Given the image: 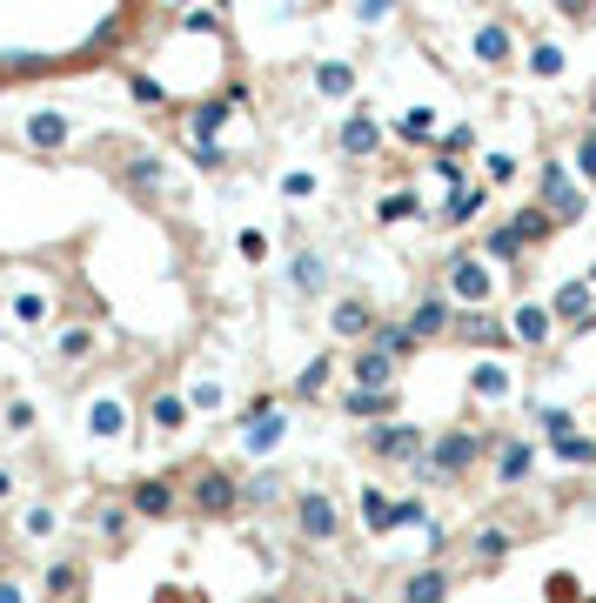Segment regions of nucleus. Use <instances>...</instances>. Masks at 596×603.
Masks as SVG:
<instances>
[{
    "label": "nucleus",
    "instance_id": "f257e3e1",
    "mask_svg": "<svg viewBox=\"0 0 596 603\" xmlns=\"http://www.w3.org/2000/svg\"><path fill=\"white\" fill-rule=\"evenodd\" d=\"M489 449H496V436H483V429H442V436H429V456L416 469H429V476H469Z\"/></svg>",
    "mask_w": 596,
    "mask_h": 603
},
{
    "label": "nucleus",
    "instance_id": "f03ea898",
    "mask_svg": "<svg viewBox=\"0 0 596 603\" xmlns=\"http://www.w3.org/2000/svg\"><path fill=\"white\" fill-rule=\"evenodd\" d=\"M188 510L208 516V523H228V516L242 510V483H235L221 463H201L195 476H188Z\"/></svg>",
    "mask_w": 596,
    "mask_h": 603
},
{
    "label": "nucleus",
    "instance_id": "7ed1b4c3",
    "mask_svg": "<svg viewBox=\"0 0 596 603\" xmlns=\"http://www.w3.org/2000/svg\"><path fill=\"white\" fill-rule=\"evenodd\" d=\"M442 295H449V302H463V315L469 309H489V295H496V268H489L483 255H456V262L442 268Z\"/></svg>",
    "mask_w": 596,
    "mask_h": 603
},
{
    "label": "nucleus",
    "instance_id": "20e7f679",
    "mask_svg": "<svg viewBox=\"0 0 596 603\" xmlns=\"http://www.w3.org/2000/svg\"><path fill=\"white\" fill-rule=\"evenodd\" d=\"M362 449L376 463H422L429 456V436L416 423H376V429H362Z\"/></svg>",
    "mask_w": 596,
    "mask_h": 603
},
{
    "label": "nucleus",
    "instance_id": "39448f33",
    "mask_svg": "<svg viewBox=\"0 0 596 603\" xmlns=\"http://www.w3.org/2000/svg\"><path fill=\"white\" fill-rule=\"evenodd\" d=\"M288 436V416H282V402L275 396H255L248 402V416H242V449L248 456H275V443Z\"/></svg>",
    "mask_w": 596,
    "mask_h": 603
},
{
    "label": "nucleus",
    "instance_id": "423d86ee",
    "mask_svg": "<svg viewBox=\"0 0 596 603\" xmlns=\"http://www.w3.org/2000/svg\"><path fill=\"white\" fill-rule=\"evenodd\" d=\"M536 208H543V215H550V222L563 228V222H576V215H583L590 201H583V195L570 188V168H563V161H550V168L536 175Z\"/></svg>",
    "mask_w": 596,
    "mask_h": 603
},
{
    "label": "nucleus",
    "instance_id": "0eeeda50",
    "mask_svg": "<svg viewBox=\"0 0 596 603\" xmlns=\"http://www.w3.org/2000/svg\"><path fill=\"white\" fill-rule=\"evenodd\" d=\"M295 530H302V543H335L342 536V510H335L329 490H302L295 496Z\"/></svg>",
    "mask_w": 596,
    "mask_h": 603
},
{
    "label": "nucleus",
    "instance_id": "6e6552de",
    "mask_svg": "<svg viewBox=\"0 0 596 603\" xmlns=\"http://www.w3.org/2000/svg\"><path fill=\"white\" fill-rule=\"evenodd\" d=\"M128 510L141 516V523H168V516L181 510L175 476H141V483H128Z\"/></svg>",
    "mask_w": 596,
    "mask_h": 603
},
{
    "label": "nucleus",
    "instance_id": "1a4fd4ad",
    "mask_svg": "<svg viewBox=\"0 0 596 603\" xmlns=\"http://www.w3.org/2000/svg\"><path fill=\"white\" fill-rule=\"evenodd\" d=\"M335 148L349 161H369L382 148V121H376V108H349L342 114V128H335Z\"/></svg>",
    "mask_w": 596,
    "mask_h": 603
},
{
    "label": "nucleus",
    "instance_id": "9d476101",
    "mask_svg": "<svg viewBox=\"0 0 596 603\" xmlns=\"http://www.w3.org/2000/svg\"><path fill=\"white\" fill-rule=\"evenodd\" d=\"M456 329V302H449V295H422L416 309H409V335H416V342H436V335H449Z\"/></svg>",
    "mask_w": 596,
    "mask_h": 603
},
{
    "label": "nucleus",
    "instance_id": "9b49d317",
    "mask_svg": "<svg viewBox=\"0 0 596 603\" xmlns=\"http://www.w3.org/2000/svg\"><path fill=\"white\" fill-rule=\"evenodd\" d=\"M509 335H516L523 349H550V335H556V315H550V302H523V309L509 315Z\"/></svg>",
    "mask_w": 596,
    "mask_h": 603
},
{
    "label": "nucleus",
    "instance_id": "f8f14e48",
    "mask_svg": "<svg viewBox=\"0 0 596 603\" xmlns=\"http://www.w3.org/2000/svg\"><path fill=\"white\" fill-rule=\"evenodd\" d=\"M329 329L342 335V342H369V335H376V309H369L362 295H342L329 309Z\"/></svg>",
    "mask_w": 596,
    "mask_h": 603
},
{
    "label": "nucleus",
    "instance_id": "ddd939ff",
    "mask_svg": "<svg viewBox=\"0 0 596 603\" xmlns=\"http://www.w3.org/2000/svg\"><path fill=\"white\" fill-rule=\"evenodd\" d=\"M550 315L556 322H570V329H596V302H590V282H563V289H556V302H550Z\"/></svg>",
    "mask_w": 596,
    "mask_h": 603
},
{
    "label": "nucleus",
    "instance_id": "4468645a",
    "mask_svg": "<svg viewBox=\"0 0 596 603\" xmlns=\"http://www.w3.org/2000/svg\"><path fill=\"white\" fill-rule=\"evenodd\" d=\"M530 469H536V443H530V436H509V443H496V483H503V490H516Z\"/></svg>",
    "mask_w": 596,
    "mask_h": 603
},
{
    "label": "nucleus",
    "instance_id": "2eb2a0df",
    "mask_svg": "<svg viewBox=\"0 0 596 603\" xmlns=\"http://www.w3.org/2000/svg\"><path fill=\"white\" fill-rule=\"evenodd\" d=\"M449 570H442V563H422V570H409V577H402V603H449Z\"/></svg>",
    "mask_w": 596,
    "mask_h": 603
},
{
    "label": "nucleus",
    "instance_id": "dca6fc26",
    "mask_svg": "<svg viewBox=\"0 0 596 603\" xmlns=\"http://www.w3.org/2000/svg\"><path fill=\"white\" fill-rule=\"evenodd\" d=\"M349 376H355V389H376V396H382V389H389V376H396V362L382 356L376 342H362V349H355V362H349Z\"/></svg>",
    "mask_w": 596,
    "mask_h": 603
},
{
    "label": "nucleus",
    "instance_id": "f3484780",
    "mask_svg": "<svg viewBox=\"0 0 596 603\" xmlns=\"http://www.w3.org/2000/svg\"><path fill=\"white\" fill-rule=\"evenodd\" d=\"M88 429L101 436V443H121V436H128V402L94 396V402H88Z\"/></svg>",
    "mask_w": 596,
    "mask_h": 603
},
{
    "label": "nucleus",
    "instance_id": "a211bd4d",
    "mask_svg": "<svg viewBox=\"0 0 596 603\" xmlns=\"http://www.w3.org/2000/svg\"><path fill=\"white\" fill-rule=\"evenodd\" d=\"M469 47H476V61H483V67H509V54H516V41H509V21H483Z\"/></svg>",
    "mask_w": 596,
    "mask_h": 603
},
{
    "label": "nucleus",
    "instance_id": "6ab92c4d",
    "mask_svg": "<svg viewBox=\"0 0 596 603\" xmlns=\"http://www.w3.org/2000/svg\"><path fill=\"white\" fill-rule=\"evenodd\" d=\"M188 416H195V409H188V396H175V389H155V402H148V423H155L161 436H181V429H188Z\"/></svg>",
    "mask_w": 596,
    "mask_h": 603
},
{
    "label": "nucleus",
    "instance_id": "aec40b11",
    "mask_svg": "<svg viewBox=\"0 0 596 603\" xmlns=\"http://www.w3.org/2000/svg\"><path fill=\"white\" fill-rule=\"evenodd\" d=\"M449 335H463V342H483V349H503V342H509V329H503V322H496L489 309L456 315V329H449Z\"/></svg>",
    "mask_w": 596,
    "mask_h": 603
},
{
    "label": "nucleus",
    "instance_id": "412c9836",
    "mask_svg": "<svg viewBox=\"0 0 596 603\" xmlns=\"http://www.w3.org/2000/svg\"><path fill=\"white\" fill-rule=\"evenodd\" d=\"M342 409H349V416H369V429L376 423H396V389H349V396H342Z\"/></svg>",
    "mask_w": 596,
    "mask_h": 603
},
{
    "label": "nucleus",
    "instance_id": "4be33fe9",
    "mask_svg": "<svg viewBox=\"0 0 596 603\" xmlns=\"http://www.w3.org/2000/svg\"><path fill=\"white\" fill-rule=\"evenodd\" d=\"M94 530H101V543H108V550H128L134 510H128V503H101V510H94Z\"/></svg>",
    "mask_w": 596,
    "mask_h": 603
},
{
    "label": "nucleus",
    "instance_id": "5701e85b",
    "mask_svg": "<svg viewBox=\"0 0 596 603\" xmlns=\"http://www.w3.org/2000/svg\"><path fill=\"white\" fill-rule=\"evenodd\" d=\"M288 282H295V295H315L322 282H329V262H322L315 248H295V262H288Z\"/></svg>",
    "mask_w": 596,
    "mask_h": 603
},
{
    "label": "nucleus",
    "instance_id": "b1692460",
    "mask_svg": "<svg viewBox=\"0 0 596 603\" xmlns=\"http://www.w3.org/2000/svg\"><path fill=\"white\" fill-rule=\"evenodd\" d=\"M67 134H74V121H67V114H34V121H27V141H34V148H47V155H54V148H67Z\"/></svg>",
    "mask_w": 596,
    "mask_h": 603
},
{
    "label": "nucleus",
    "instance_id": "393cba45",
    "mask_svg": "<svg viewBox=\"0 0 596 603\" xmlns=\"http://www.w3.org/2000/svg\"><path fill=\"white\" fill-rule=\"evenodd\" d=\"M369 342H376V349H382L389 362H409V356L422 349L416 335H409V322H376V335H369Z\"/></svg>",
    "mask_w": 596,
    "mask_h": 603
},
{
    "label": "nucleus",
    "instance_id": "a878e982",
    "mask_svg": "<svg viewBox=\"0 0 596 603\" xmlns=\"http://www.w3.org/2000/svg\"><path fill=\"white\" fill-rule=\"evenodd\" d=\"M74 590H81V563H74V557L47 563V577H41V597H54V603H74Z\"/></svg>",
    "mask_w": 596,
    "mask_h": 603
},
{
    "label": "nucleus",
    "instance_id": "bb28decb",
    "mask_svg": "<svg viewBox=\"0 0 596 603\" xmlns=\"http://www.w3.org/2000/svg\"><path fill=\"white\" fill-rule=\"evenodd\" d=\"M523 248H530V242H523V235H516V228L503 222V228H489V235H483V248H476V255H483V262L496 268V262H516Z\"/></svg>",
    "mask_w": 596,
    "mask_h": 603
},
{
    "label": "nucleus",
    "instance_id": "cd10ccee",
    "mask_svg": "<svg viewBox=\"0 0 596 603\" xmlns=\"http://www.w3.org/2000/svg\"><path fill=\"white\" fill-rule=\"evenodd\" d=\"M516 550V536L503 530V523H489V530H476V570H496V563Z\"/></svg>",
    "mask_w": 596,
    "mask_h": 603
},
{
    "label": "nucleus",
    "instance_id": "c85d7f7f",
    "mask_svg": "<svg viewBox=\"0 0 596 603\" xmlns=\"http://www.w3.org/2000/svg\"><path fill=\"white\" fill-rule=\"evenodd\" d=\"M315 94L349 101V94H355V67H349V61H322V67H315Z\"/></svg>",
    "mask_w": 596,
    "mask_h": 603
},
{
    "label": "nucleus",
    "instance_id": "c756f323",
    "mask_svg": "<svg viewBox=\"0 0 596 603\" xmlns=\"http://www.w3.org/2000/svg\"><path fill=\"white\" fill-rule=\"evenodd\" d=\"M221 121H228V101H201V108L188 114V134H195V148H215Z\"/></svg>",
    "mask_w": 596,
    "mask_h": 603
},
{
    "label": "nucleus",
    "instance_id": "7c9ffc66",
    "mask_svg": "<svg viewBox=\"0 0 596 603\" xmlns=\"http://www.w3.org/2000/svg\"><path fill=\"white\" fill-rule=\"evenodd\" d=\"M469 389H476L483 402H503V396H509V369H503V362H476V376H469Z\"/></svg>",
    "mask_w": 596,
    "mask_h": 603
},
{
    "label": "nucleus",
    "instance_id": "2f4dec72",
    "mask_svg": "<svg viewBox=\"0 0 596 603\" xmlns=\"http://www.w3.org/2000/svg\"><path fill=\"white\" fill-rule=\"evenodd\" d=\"M550 456L556 463H596V436H550Z\"/></svg>",
    "mask_w": 596,
    "mask_h": 603
},
{
    "label": "nucleus",
    "instance_id": "473e14b6",
    "mask_svg": "<svg viewBox=\"0 0 596 603\" xmlns=\"http://www.w3.org/2000/svg\"><path fill=\"white\" fill-rule=\"evenodd\" d=\"M483 201H489V188H483V181H476V188H463V195H456V201H449V208H442V228H463L469 215L483 208Z\"/></svg>",
    "mask_w": 596,
    "mask_h": 603
},
{
    "label": "nucleus",
    "instance_id": "72a5a7b5",
    "mask_svg": "<svg viewBox=\"0 0 596 603\" xmlns=\"http://www.w3.org/2000/svg\"><path fill=\"white\" fill-rule=\"evenodd\" d=\"M362 523H369V530H396V503H389V496L382 490H362Z\"/></svg>",
    "mask_w": 596,
    "mask_h": 603
},
{
    "label": "nucleus",
    "instance_id": "f704fd0d",
    "mask_svg": "<svg viewBox=\"0 0 596 603\" xmlns=\"http://www.w3.org/2000/svg\"><path fill=\"white\" fill-rule=\"evenodd\" d=\"M329 376H335V356L302 362V376H295V396H322V389H329Z\"/></svg>",
    "mask_w": 596,
    "mask_h": 603
},
{
    "label": "nucleus",
    "instance_id": "c9c22d12",
    "mask_svg": "<svg viewBox=\"0 0 596 603\" xmlns=\"http://www.w3.org/2000/svg\"><path fill=\"white\" fill-rule=\"evenodd\" d=\"M275 496H282V476H275V469H262V476H248V483H242V510H248V503L262 510V503H275Z\"/></svg>",
    "mask_w": 596,
    "mask_h": 603
},
{
    "label": "nucleus",
    "instance_id": "e433bc0d",
    "mask_svg": "<svg viewBox=\"0 0 596 603\" xmlns=\"http://www.w3.org/2000/svg\"><path fill=\"white\" fill-rule=\"evenodd\" d=\"M409 215H422V201L409 195V188H396V195L376 201V222H409Z\"/></svg>",
    "mask_w": 596,
    "mask_h": 603
},
{
    "label": "nucleus",
    "instance_id": "4c0bfd02",
    "mask_svg": "<svg viewBox=\"0 0 596 603\" xmlns=\"http://www.w3.org/2000/svg\"><path fill=\"white\" fill-rule=\"evenodd\" d=\"M396 134H402V141H416V148H422V141H436V114H429V108H409V114H402V121H396Z\"/></svg>",
    "mask_w": 596,
    "mask_h": 603
},
{
    "label": "nucleus",
    "instance_id": "58836bf2",
    "mask_svg": "<svg viewBox=\"0 0 596 603\" xmlns=\"http://www.w3.org/2000/svg\"><path fill=\"white\" fill-rule=\"evenodd\" d=\"M530 74H536V81H556V74H563V47H556V41H536L530 47Z\"/></svg>",
    "mask_w": 596,
    "mask_h": 603
},
{
    "label": "nucleus",
    "instance_id": "ea45409f",
    "mask_svg": "<svg viewBox=\"0 0 596 603\" xmlns=\"http://www.w3.org/2000/svg\"><path fill=\"white\" fill-rule=\"evenodd\" d=\"M14 322H21V329H41V322H47V295L41 289H21V295H14Z\"/></svg>",
    "mask_w": 596,
    "mask_h": 603
},
{
    "label": "nucleus",
    "instance_id": "a19ab883",
    "mask_svg": "<svg viewBox=\"0 0 596 603\" xmlns=\"http://www.w3.org/2000/svg\"><path fill=\"white\" fill-rule=\"evenodd\" d=\"M54 356H61V362H88V356H94V329H61Z\"/></svg>",
    "mask_w": 596,
    "mask_h": 603
},
{
    "label": "nucleus",
    "instance_id": "79ce46f5",
    "mask_svg": "<svg viewBox=\"0 0 596 603\" xmlns=\"http://www.w3.org/2000/svg\"><path fill=\"white\" fill-rule=\"evenodd\" d=\"M509 228H516V235H523V242H543V235H550V215H543V208H536V201H530V208H516V222H509Z\"/></svg>",
    "mask_w": 596,
    "mask_h": 603
},
{
    "label": "nucleus",
    "instance_id": "37998d69",
    "mask_svg": "<svg viewBox=\"0 0 596 603\" xmlns=\"http://www.w3.org/2000/svg\"><path fill=\"white\" fill-rule=\"evenodd\" d=\"M128 188L155 195V188H161V161H155V155H134V161H128Z\"/></svg>",
    "mask_w": 596,
    "mask_h": 603
},
{
    "label": "nucleus",
    "instance_id": "c03bdc74",
    "mask_svg": "<svg viewBox=\"0 0 596 603\" xmlns=\"http://www.w3.org/2000/svg\"><path fill=\"white\" fill-rule=\"evenodd\" d=\"M128 94L134 101H148V108H168V88H161L155 74H128Z\"/></svg>",
    "mask_w": 596,
    "mask_h": 603
},
{
    "label": "nucleus",
    "instance_id": "a18cd8bd",
    "mask_svg": "<svg viewBox=\"0 0 596 603\" xmlns=\"http://www.w3.org/2000/svg\"><path fill=\"white\" fill-rule=\"evenodd\" d=\"M21 530L27 536H54V503H27V510H21Z\"/></svg>",
    "mask_w": 596,
    "mask_h": 603
},
{
    "label": "nucleus",
    "instance_id": "49530a36",
    "mask_svg": "<svg viewBox=\"0 0 596 603\" xmlns=\"http://www.w3.org/2000/svg\"><path fill=\"white\" fill-rule=\"evenodd\" d=\"M570 175H583L596 188V134H583V141H576V155H570Z\"/></svg>",
    "mask_w": 596,
    "mask_h": 603
},
{
    "label": "nucleus",
    "instance_id": "de8ad7c7",
    "mask_svg": "<svg viewBox=\"0 0 596 603\" xmlns=\"http://www.w3.org/2000/svg\"><path fill=\"white\" fill-rule=\"evenodd\" d=\"M0 423L14 429V436H27V429H34V402H21V396H14L7 409H0Z\"/></svg>",
    "mask_w": 596,
    "mask_h": 603
},
{
    "label": "nucleus",
    "instance_id": "09e8293b",
    "mask_svg": "<svg viewBox=\"0 0 596 603\" xmlns=\"http://www.w3.org/2000/svg\"><path fill=\"white\" fill-rule=\"evenodd\" d=\"M282 195L288 201H309L315 195V175H309V168H288V175H282Z\"/></svg>",
    "mask_w": 596,
    "mask_h": 603
},
{
    "label": "nucleus",
    "instance_id": "8fccbe9b",
    "mask_svg": "<svg viewBox=\"0 0 596 603\" xmlns=\"http://www.w3.org/2000/svg\"><path fill=\"white\" fill-rule=\"evenodd\" d=\"M221 382H195V389H188V409H201V416H208V409H221Z\"/></svg>",
    "mask_w": 596,
    "mask_h": 603
},
{
    "label": "nucleus",
    "instance_id": "3c124183",
    "mask_svg": "<svg viewBox=\"0 0 596 603\" xmlns=\"http://www.w3.org/2000/svg\"><path fill=\"white\" fill-rule=\"evenodd\" d=\"M235 248H242V262H262V255H268V235H262V228H242V235H235Z\"/></svg>",
    "mask_w": 596,
    "mask_h": 603
},
{
    "label": "nucleus",
    "instance_id": "603ef678",
    "mask_svg": "<svg viewBox=\"0 0 596 603\" xmlns=\"http://www.w3.org/2000/svg\"><path fill=\"white\" fill-rule=\"evenodd\" d=\"M483 168H489V175H483V188H503V181H516V161H509V155H489Z\"/></svg>",
    "mask_w": 596,
    "mask_h": 603
},
{
    "label": "nucleus",
    "instance_id": "864d4df0",
    "mask_svg": "<svg viewBox=\"0 0 596 603\" xmlns=\"http://www.w3.org/2000/svg\"><path fill=\"white\" fill-rule=\"evenodd\" d=\"M550 603H576V577H570V570H556V577H550Z\"/></svg>",
    "mask_w": 596,
    "mask_h": 603
},
{
    "label": "nucleus",
    "instance_id": "5fc2aeb1",
    "mask_svg": "<svg viewBox=\"0 0 596 603\" xmlns=\"http://www.w3.org/2000/svg\"><path fill=\"white\" fill-rule=\"evenodd\" d=\"M436 175L449 181V188H456V195H463V161H456V155H436Z\"/></svg>",
    "mask_w": 596,
    "mask_h": 603
},
{
    "label": "nucleus",
    "instance_id": "6e6d98bb",
    "mask_svg": "<svg viewBox=\"0 0 596 603\" xmlns=\"http://www.w3.org/2000/svg\"><path fill=\"white\" fill-rule=\"evenodd\" d=\"M536 423L550 429V436H570V416H563V409H536Z\"/></svg>",
    "mask_w": 596,
    "mask_h": 603
},
{
    "label": "nucleus",
    "instance_id": "4d7b16f0",
    "mask_svg": "<svg viewBox=\"0 0 596 603\" xmlns=\"http://www.w3.org/2000/svg\"><path fill=\"white\" fill-rule=\"evenodd\" d=\"M0 603H27V590H21L14 577H0Z\"/></svg>",
    "mask_w": 596,
    "mask_h": 603
},
{
    "label": "nucleus",
    "instance_id": "13d9d810",
    "mask_svg": "<svg viewBox=\"0 0 596 603\" xmlns=\"http://www.w3.org/2000/svg\"><path fill=\"white\" fill-rule=\"evenodd\" d=\"M7 496H14V469H0V503H7Z\"/></svg>",
    "mask_w": 596,
    "mask_h": 603
},
{
    "label": "nucleus",
    "instance_id": "bf43d9fd",
    "mask_svg": "<svg viewBox=\"0 0 596 603\" xmlns=\"http://www.w3.org/2000/svg\"><path fill=\"white\" fill-rule=\"evenodd\" d=\"M342 603H369V597H342Z\"/></svg>",
    "mask_w": 596,
    "mask_h": 603
},
{
    "label": "nucleus",
    "instance_id": "052dcab7",
    "mask_svg": "<svg viewBox=\"0 0 596 603\" xmlns=\"http://www.w3.org/2000/svg\"><path fill=\"white\" fill-rule=\"evenodd\" d=\"M590 289H596V268H590Z\"/></svg>",
    "mask_w": 596,
    "mask_h": 603
},
{
    "label": "nucleus",
    "instance_id": "680f3d73",
    "mask_svg": "<svg viewBox=\"0 0 596 603\" xmlns=\"http://www.w3.org/2000/svg\"><path fill=\"white\" fill-rule=\"evenodd\" d=\"M268 603H282V597H268Z\"/></svg>",
    "mask_w": 596,
    "mask_h": 603
}]
</instances>
